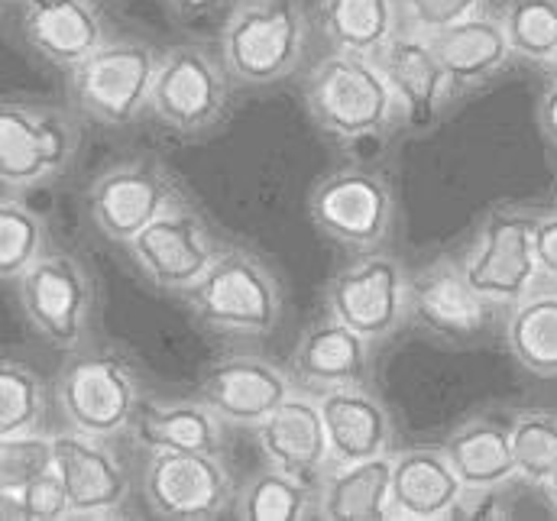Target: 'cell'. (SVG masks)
Returning a JSON list of instances; mask_svg holds the SVG:
<instances>
[{
	"instance_id": "39",
	"label": "cell",
	"mask_w": 557,
	"mask_h": 521,
	"mask_svg": "<svg viewBox=\"0 0 557 521\" xmlns=\"http://www.w3.org/2000/svg\"><path fill=\"white\" fill-rule=\"evenodd\" d=\"M224 0H172V10L185 20H201V16H211L214 10H221Z\"/></svg>"
},
{
	"instance_id": "25",
	"label": "cell",
	"mask_w": 557,
	"mask_h": 521,
	"mask_svg": "<svg viewBox=\"0 0 557 521\" xmlns=\"http://www.w3.org/2000/svg\"><path fill=\"white\" fill-rule=\"evenodd\" d=\"M26 36L33 49H39L46 59L75 69L82 59H88L95 49L104 46V26L98 10L88 0H69L46 10L26 13Z\"/></svg>"
},
{
	"instance_id": "15",
	"label": "cell",
	"mask_w": 557,
	"mask_h": 521,
	"mask_svg": "<svg viewBox=\"0 0 557 521\" xmlns=\"http://www.w3.org/2000/svg\"><path fill=\"white\" fill-rule=\"evenodd\" d=\"M139 269L162 288H195L218 260L201 221L188 211H165L131 244Z\"/></svg>"
},
{
	"instance_id": "12",
	"label": "cell",
	"mask_w": 557,
	"mask_h": 521,
	"mask_svg": "<svg viewBox=\"0 0 557 521\" xmlns=\"http://www.w3.org/2000/svg\"><path fill=\"white\" fill-rule=\"evenodd\" d=\"M327 305L337 321L354 327L367 340H380L396 331L406 314L409 288L403 269L389 257H370L344 269L331 288Z\"/></svg>"
},
{
	"instance_id": "29",
	"label": "cell",
	"mask_w": 557,
	"mask_h": 521,
	"mask_svg": "<svg viewBox=\"0 0 557 521\" xmlns=\"http://www.w3.org/2000/svg\"><path fill=\"white\" fill-rule=\"evenodd\" d=\"M137 431L149 450H218V421L208 405H143Z\"/></svg>"
},
{
	"instance_id": "18",
	"label": "cell",
	"mask_w": 557,
	"mask_h": 521,
	"mask_svg": "<svg viewBox=\"0 0 557 521\" xmlns=\"http://www.w3.org/2000/svg\"><path fill=\"white\" fill-rule=\"evenodd\" d=\"M409 305L424 327L450 340L476 337L490 324L493 311V301L470 285L467 272H457L454 265L424 269L409 285Z\"/></svg>"
},
{
	"instance_id": "19",
	"label": "cell",
	"mask_w": 557,
	"mask_h": 521,
	"mask_svg": "<svg viewBox=\"0 0 557 521\" xmlns=\"http://www.w3.org/2000/svg\"><path fill=\"white\" fill-rule=\"evenodd\" d=\"M257 441L273 467L301 480L321 473L331 460V441L321 405L308 398L288 395L267 421L257 424Z\"/></svg>"
},
{
	"instance_id": "24",
	"label": "cell",
	"mask_w": 557,
	"mask_h": 521,
	"mask_svg": "<svg viewBox=\"0 0 557 521\" xmlns=\"http://www.w3.org/2000/svg\"><path fill=\"white\" fill-rule=\"evenodd\" d=\"M393 467L389 457L341 463L321 486V512L334 521H373L393 516Z\"/></svg>"
},
{
	"instance_id": "9",
	"label": "cell",
	"mask_w": 557,
	"mask_h": 521,
	"mask_svg": "<svg viewBox=\"0 0 557 521\" xmlns=\"http://www.w3.org/2000/svg\"><path fill=\"white\" fill-rule=\"evenodd\" d=\"M20 301L29 324L55 347L75 350L88 324V278L72 257L49 253L33 262L20 278Z\"/></svg>"
},
{
	"instance_id": "22",
	"label": "cell",
	"mask_w": 557,
	"mask_h": 521,
	"mask_svg": "<svg viewBox=\"0 0 557 521\" xmlns=\"http://www.w3.org/2000/svg\"><path fill=\"white\" fill-rule=\"evenodd\" d=\"M463 483L437 450H409L393 467V516L399 519H444L457 509Z\"/></svg>"
},
{
	"instance_id": "21",
	"label": "cell",
	"mask_w": 557,
	"mask_h": 521,
	"mask_svg": "<svg viewBox=\"0 0 557 521\" xmlns=\"http://www.w3.org/2000/svg\"><path fill=\"white\" fill-rule=\"evenodd\" d=\"M428 39L457 85H480L493 78L496 72H503L509 55H516L506 36L503 16L496 20L486 13L467 16Z\"/></svg>"
},
{
	"instance_id": "35",
	"label": "cell",
	"mask_w": 557,
	"mask_h": 521,
	"mask_svg": "<svg viewBox=\"0 0 557 521\" xmlns=\"http://www.w3.org/2000/svg\"><path fill=\"white\" fill-rule=\"evenodd\" d=\"M55 470V447L52 437L23 434V437H0V496L20 493L42 473Z\"/></svg>"
},
{
	"instance_id": "8",
	"label": "cell",
	"mask_w": 557,
	"mask_h": 521,
	"mask_svg": "<svg viewBox=\"0 0 557 521\" xmlns=\"http://www.w3.org/2000/svg\"><path fill=\"white\" fill-rule=\"evenodd\" d=\"M143 489L152 512L165 519H214L234 496L231 473L205 450H156Z\"/></svg>"
},
{
	"instance_id": "34",
	"label": "cell",
	"mask_w": 557,
	"mask_h": 521,
	"mask_svg": "<svg viewBox=\"0 0 557 521\" xmlns=\"http://www.w3.org/2000/svg\"><path fill=\"white\" fill-rule=\"evenodd\" d=\"M42 257V224L33 211L16 201L0 204V272L3 278H20Z\"/></svg>"
},
{
	"instance_id": "16",
	"label": "cell",
	"mask_w": 557,
	"mask_h": 521,
	"mask_svg": "<svg viewBox=\"0 0 557 521\" xmlns=\"http://www.w3.org/2000/svg\"><path fill=\"white\" fill-rule=\"evenodd\" d=\"M169 198L172 191L152 165H121L95 182L88 204L95 224L111 240L134 244L139 231L169 211Z\"/></svg>"
},
{
	"instance_id": "27",
	"label": "cell",
	"mask_w": 557,
	"mask_h": 521,
	"mask_svg": "<svg viewBox=\"0 0 557 521\" xmlns=\"http://www.w3.org/2000/svg\"><path fill=\"white\" fill-rule=\"evenodd\" d=\"M399 0H321V26L344 52L373 55L399 33Z\"/></svg>"
},
{
	"instance_id": "38",
	"label": "cell",
	"mask_w": 557,
	"mask_h": 521,
	"mask_svg": "<svg viewBox=\"0 0 557 521\" xmlns=\"http://www.w3.org/2000/svg\"><path fill=\"white\" fill-rule=\"evenodd\" d=\"M535 257H539L542 272L557 278V214L539 218V227H535Z\"/></svg>"
},
{
	"instance_id": "17",
	"label": "cell",
	"mask_w": 557,
	"mask_h": 521,
	"mask_svg": "<svg viewBox=\"0 0 557 521\" xmlns=\"http://www.w3.org/2000/svg\"><path fill=\"white\" fill-rule=\"evenodd\" d=\"M292 395L288 380L260 357L221 360L201 383V401L224 421L260 424Z\"/></svg>"
},
{
	"instance_id": "40",
	"label": "cell",
	"mask_w": 557,
	"mask_h": 521,
	"mask_svg": "<svg viewBox=\"0 0 557 521\" xmlns=\"http://www.w3.org/2000/svg\"><path fill=\"white\" fill-rule=\"evenodd\" d=\"M539 121H542V131L548 133V139H555L557 142V82L545 91V98H542Z\"/></svg>"
},
{
	"instance_id": "37",
	"label": "cell",
	"mask_w": 557,
	"mask_h": 521,
	"mask_svg": "<svg viewBox=\"0 0 557 521\" xmlns=\"http://www.w3.org/2000/svg\"><path fill=\"white\" fill-rule=\"evenodd\" d=\"M486 0H399L403 20L409 23V29L434 36L467 16L483 13Z\"/></svg>"
},
{
	"instance_id": "2",
	"label": "cell",
	"mask_w": 557,
	"mask_h": 521,
	"mask_svg": "<svg viewBox=\"0 0 557 521\" xmlns=\"http://www.w3.org/2000/svg\"><path fill=\"white\" fill-rule=\"evenodd\" d=\"M308 39L298 0H244L221 36L224 62L244 85H270L285 78Z\"/></svg>"
},
{
	"instance_id": "6",
	"label": "cell",
	"mask_w": 557,
	"mask_h": 521,
	"mask_svg": "<svg viewBox=\"0 0 557 521\" xmlns=\"http://www.w3.org/2000/svg\"><path fill=\"white\" fill-rule=\"evenodd\" d=\"M227 104V78L221 65L198 46H175L159 59L149 108L178 133L211 127Z\"/></svg>"
},
{
	"instance_id": "5",
	"label": "cell",
	"mask_w": 557,
	"mask_h": 521,
	"mask_svg": "<svg viewBox=\"0 0 557 521\" xmlns=\"http://www.w3.org/2000/svg\"><path fill=\"white\" fill-rule=\"evenodd\" d=\"M59 405L75 431L111 437L137 418V380L117 357H78L59 373Z\"/></svg>"
},
{
	"instance_id": "13",
	"label": "cell",
	"mask_w": 557,
	"mask_h": 521,
	"mask_svg": "<svg viewBox=\"0 0 557 521\" xmlns=\"http://www.w3.org/2000/svg\"><path fill=\"white\" fill-rule=\"evenodd\" d=\"M75 152V131L59 114L3 108L0 114V178L3 188H33L55 175Z\"/></svg>"
},
{
	"instance_id": "26",
	"label": "cell",
	"mask_w": 557,
	"mask_h": 521,
	"mask_svg": "<svg viewBox=\"0 0 557 521\" xmlns=\"http://www.w3.org/2000/svg\"><path fill=\"white\" fill-rule=\"evenodd\" d=\"M444 454L454 463L463 486L486 489V486H503L512 476H519L509 427L496 421H473L460 427L444 444Z\"/></svg>"
},
{
	"instance_id": "33",
	"label": "cell",
	"mask_w": 557,
	"mask_h": 521,
	"mask_svg": "<svg viewBox=\"0 0 557 521\" xmlns=\"http://www.w3.org/2000/svg\"><path fill=\"white\" fill-rule=\"evenodd\" d=\"M46 414V389L42 383L20 363L0 367V437L36 434Z\"/></svg>"
},
{
	"instance_id": "41",
	"label": "cell",
	"mask_w": 557,
	"mask_h": 521,
	"mask_svg": "<svg viewBox=\"0 0 557 521\" xmlns=\"http://www.w3.org/2000/svg\"><path fill=\"white\" fill-rule=\"evenodd\" d=\"M26 10H46V7H59V3H69V0H23Z\"/></svg>"
},
{
	"instance_id": "14",
	"label": "cell",
	"mask_w": 557,
	"mask_h": 521,
	"mask_svg": "<svg viewBox=\"0 0 557 521\" xmlns=\"http://www.w3.org/2000/svg\"><path fill=\"white\" fill-rule=\"evenodd\" d=\"M55 470L65 483L72 516H111L124 506L131 480L124 463L85 431H65L52 437Z\"/></svg>"
},
{
	"instance_id": "1",
	"label": "cell",
	"mask_w": 557,
	"mask_h": 521,
	"mask_svg": "<svg viewBox=\"0 0 557 521\" xmlns=\"http://www.w3.org/2000/svg\"><path fill=\"white\" fill-rule=\"evenodd\" d=\"M305 98L314 121L344 139L383 133L399 111V98L373 55L344 49L311 69Z\"/></svg>"
},
{
	"instance_id": "4",
	"label": "cell",
	"mask_w": 557,
	"mask_h": 521,
	"mask_svg": "<svg viewBox=\"0 0 557 521\" xmlns=\"http://www.w3.org/2000/svg\"><path fill=\"white\" fill-rule=\"evenodd\" d=\"M159 59L146 42H104L72 69L75 104L104 124H127L149 104Z\"/></svg>"
},
{
	"instance_id": "32",
	"label": "cell",
	"mask_w": 557,
	"mask_h": 521,
	"mask_svg": "<svg viewBox=\"0 0 557 521\" xmlns=\"http://www.w3.org/2000/svg\"><path fill=\"white\" fill-rule=\"evenodd\" d=\"M512 52L529 62H552L557 52V0H512L503 13Z\"/></svg>"
},
{
	"instance_id": "20",
	"label": "cell",
	"mask_w": 557,
	"mask_h": 521,
	"mask_svg": "<svg viewBox=\"0 0 557 521\" xmlns=\"http://www.w3.org/2000/svg\"><path fill=\"white\" fill-rule=\"evenodd\" d=\"M321 414L331 441L334 463H357L380 457L389 444V414L386 408L357 386L327 389L321 398Z\"/></svg>"
},
{
	"instance_id": "42",
	"label": "cell",
	"mask_w": 557,
	"mask_h": 521,
	"mask_svg": "<svg viewBox=\"0 0 557 521\" xmlns=\"http://www.w3.org/2000/svg\"><path fill=\"white\" fill-rule=\"evenodd\" d=\"M545 493H548V499H552V509L557 512V470H555V476L545 483Z\"/></svg>"
},
{
	"instance_id": "28",
	"label": "cell",
	"mask_w": 557,
	"mask_h": 521,
	"mask_svg": "<svg viewBox=\"0 0 557 521\" xmlns=\"http://www.w3.org/2000/svg\"><path fill=\"white\" fill-rule=\"evenodd\" d=\"M512 357L535 376H557V291H532L506 324Z\"/></svg>"
},
{
	"instance_id": "43",
	"label": "cell",
	"mask_w": 557,
	"mask_h": 521,
	"mask_svg": "<svg viewBox=\"0 0 557 521\" xmlns=\"http://www.w3.org/2000/svg\"><path fill=\"white\" fill-rule=\"evenodd\" d=\"M548 72L555 75V82H557V52H555V55H552V62H548Z\"/></svg>"
},
{
	"instance_id": "10",
	"label": "cell",
	"mask_w": 557,
	"mask_h": 521,
	"mask_svg": "<svg viewBox=\"0 0 557 521\" xmlns=\"http://www.w3.org/2000/svg\"><path fill=\"white\" fill-rule=\"evenodd\" d=\"M373 62L389 78L399 98V111L412 131H428L431 124H437L457 91V82L444 69L424 33L399 29L383 49L373 52Z\"/></svg>"
},
{
	"instance_id": "31",
	"label": "cell",
	"mask_w": 557,
	"mask_h": 521,
	"mask_svg": "<svg viewBox=\"0 0 557 521\" xmlns=\"http://www.w3.org/2000/svg\"><path fill=\"white\" fill-rule=\"evenodd\" d=\"M240 512L257 521H292L305 519L311 512V493L301 476H292L285 470L260 473L240 499Z\"/></svg>"
},
{
	"instance_id": "3",
	"label": "cell",
	"mask_w": 557,
	"mask_h": 521,
	"mask_svg": "<svg viewBox=\"0 0 557 521\" xmlns=\"http://www.w3.org/2000/svg\"><path fill=\"white\" fill-rule=\"evenodd\" d=\"M191 305L211 327L237 334H267L282 314L276 278L247 253H218L191 288Z\"/></svg>"
},
{
	"instance_id": "23",
	"label": "cell",
	"mask_w": 557,
	"mask_h": 521,
	"mask_svg": "<svg viewBox=\"0 0 557 521\" xmlns=\"http://www.w3.org/2000/svg\"><path fill=\"white\" fill-rule=\"evenodd\" d=\"M295 373L318 389L360 386L367 376V337L337 318L314 324L295 350Z\"/></svg>"
},
{
	"instance_id": "11",
	"label": "cell",
	"mask_w": 557,
	"mask_h": 521,
	"mask_svg": "<svg viewBox=\"0 0 557 521\" xmlns=\"http://www.w3.org/2000/svg\"><path fill=\"white\" fill-rule=\"evenodd\" d=\"M311 218L327 237L347 247H373L386 237L393 198L380 175L347 169L314 188Z\"/></svg>"
},
{
	"instance_id": "30",
	"label": "cell",
	"mask_w": 557,
	"mask_h": 521,
	"mask_svg": "<svg viewBox=\"0 0 557 521\" xmlns=\"http://www.w3.org/2000/svg\"><path fill=\"white\" fill-rule=\"evenodd\" d=\"M509 437L516 473L532 486H545L557 470V414L519 411L509 424Z\"/></svg>"
},
{
	"instance_id": "7",
	"label": "cell",
	"mask_w": 557,
	"mask_h": 521,
	"mask_svg": "<svg viewBox=\"0 0 557 521\" xmlns=\"http://www.w3.org/2000/svg\"><path fill=\"white\" fill-rule=\"evenodd\" d=\"M535 227L539 218L522 211H493L476 253L467 260L463 272L476 291L493 305H519L532 295L542 272L535 257Z\"/></svg>"
},
{
	"instance_id": "36",
	"label": "cell",
	"mask_w": 557,
	"mask_h": 521,
	"mask_svg": "<svg viewBox=\"0 0 557 521\" xmlns=\"http://www.w3.org/2000/svg\"><path fill=\"white\" fill-rule=\"evenodd\" d=\"M3 516L7 519H65L72 516V503L65 493V483L59 476V470L42 473L39 480H33L29 486H23L20 493H3Z\"/></svg>"
}]
</instances>
